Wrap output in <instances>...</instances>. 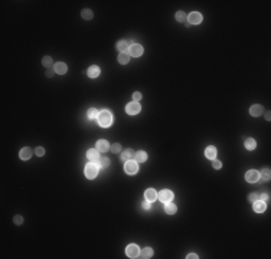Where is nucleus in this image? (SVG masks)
<instances>
[{
	"label": "nucleus",
	"mask_w": 271,
	"mask_h": 259,
	"mask_svg": "<svg viewBox=\"0 0 271 259\" xmlns=\"http://www.w3.org/2000/svg\"><path fill=\"white\" fill-rule=\"evenodd\" d=\"M146 160H147V153H146V151H137V153H136V161L144 163Z\"/></svg>",
	"instance_id": "21"
},
{
	"label": "nucleus",
	"mask_w": 271,
	"mask_h": 259,
	"mask_svg": "<svg viewBox=\"0 0 271 259\" xmlns=\"http://www.w3.org/2000/svg\"><path fill=\"white\" fill-rule=\"evenodd\" d=\"M258 197L262 199V200H268V197H270V196H268V193H264V194H261V196H258Z\"/></svg>",
	"instance_id": "39"
},
{
	"label": "nucleus",
	"mask_w": 271,
	"mask_h": 259,
	"mask_svg": "<svg viewBox=\"0 0 271 259\" xmlns=\"http://www.w3.org/2000/svg\"><path fill=\"white\" fill-rule=\"evenodd\" d=\"M88 76H90V78H97V76L100 75V68H98V66L97 65H92V66H90V68H88Z\"/></svg>",
	"instance_id": "19"
},
{
	"label": "nucleus",
	"mask_w": 271,
	"mask_h": 259,
	"mask_svg": "<svg viewBox=\"0 0 271 259\" xmlns=\"http://www.w3.org/2000/svg\"><path fill=\"white\" fill-rule=\"evenodd\" d=\"M19 155H20V158H22V160H29V158L32 157V150H30L29 147H25V148H22V150H20Z\"/></svg>",
	"instance_id": "16"
},
{
	"label": "nucleus",
	"mask_w": 271,
	"mask_h": 259,
	"mask_svg": "<svg viewBox=\"0 0 271 259\" xmlns=\"http://www.w3.org/2000/svg\"><path fill=\"white\" fill-rule=\"evenodd\" d=\"M270 117H271V114H270V111H267V112H265V120H267V121H270V120H271V118H270Z\"/></svg>",
	"instance_id": "41"
},
{
	"label": "nucleus",
	"mask_w": 271,
	"mask_h": 259,
	"mask_svg": "<svg viewBox=\"0 0 271 259\" xmlns=\"http://www.w3.org/2000/svg\"><path fill=\"white\" fill-rule=\"evenodd\" d=\"M176 20H177V22H185V20H186V14H185V12L179 10V12L176 13Z\"/></svg>",
	"instance_id": "28"
},
{
	"label": "nucleus",
	"mask_w": 271,
	"mask_h": 259,
	"mask_svg": "<svg viewBox=\"0 0 271 259\" xmlns=\"http://www.w3.org/2000/svg\"><path fill=\"white\" fill-rule=\"evenodd\" d=\"M67 71H68L67 63H64V62H56V63H55V72H56V74L64 75V74H67Z\"/></svg>",
	"instance_id": "14"
},
{
	"label": "nucleus",
	"mask_w": 271,
	"mask_h": 259,
	"mask_svg": "<svg viewBox=\"0 0 271 259\" xmlns=\"http://www.w3.org/2000/svg\"><path fill=\"white\" fill-rule=\"evenodd\" d=\"M141 206L144 210H150V202H147V200H144V202L141 203Z\"/></svg>",
	"instance_id": "36"
},
{
	"label": "nucleus",
	"mask_w": 271,
	"mask_h": 259,
	"mask_svg": "<svg viewBox=\"0 0 271 259\" xmlns=\"http://www.w3.org/2000/svg\"><path fill=\"white\" fill-rule=\"evenodd\" d=\"M42 63L46 68H49V66H52V58L51 56H43V59H42Z\"/></svg>",
	"instance_id": "30"
},
{
	"label": "nucleus",
	"mask_w": 271,
	"mask_h": 259,
	"mask_svg": "<svg viewBox=\"0 0 271 259\" xmlns=\"http://www.w3.org/2000/svg\"><path fill=\"white\" fill-rule=\"evenodd\" d=\"M137 170H138V166L136 164V161L134 160L126 161V164H124V171H126L127 174H136Z\"/></svg>",
	"instance_id": "3"
},
{
	"label": "nucleus",
	"mask_w": 271,
	"mask_h": 259,
	"mask_svg": "<svg viewBox=\"0 0 271 259\" xmlns=\"http://www.w3.org/2000/svg\"><path fill=\"white\" fill-rule=\"evenodd\" d=\"M140 109H141V107H140V104L138 102H130L127 107H126V111H127V114H130V115H136V114L140 112Z\"/></svg>",
	"instance_id": "5"
},
{
	"label": "nucleus",
	"mask_w": 271,
	"mask_h": 259,
	"mask_svg": "<svg viewBox=\"0 0 271 259\" xmlns=\"http://www.w3.org/2000/svg\"><path fill=\"white\" fill-rule=\"evenodd\" d=\"M159 199H160L163 203L172 202V200H173V192H170V190H162L160 194H159Z\"/></svg>",
	"instance_id": "7"
},
{
	"label": "nucleus",
	"mask_w": 271,
	"mask_h": 259,
	"mask_svg": "<svg viewBox=\"0 0 271 259\" xmlns=\"http://www.w3.org/2000/svg\"><path fill=\"white\" fill-rule=\"evenodd\" d=\"M205 155H206L208 158H211V160H215V158H216V147L209 146L205 150Z\"/></svg>",
	"instance_id": "15"
},
{
	"label": "nucleus",
	"mask_w": 271,
	"mask_h": 259,
	"mask_svg": "<svg viewBox=\"0 0 271 259\" xmlns=\"http://www.w3.org/2000/svg\"><path fill=\"white\" fill-rule=\"evenodd\" d=\"M13 222L16 223V225H22V223H23V217L19 216V215H16V216L13 217Z\"/></svg>",
	"instance_id": "34"
},
{
	"label": "nucleus",
	"mask_w": 271,
	"mask_h": 259,
	"mask_svg": "<svg viewBox=\"0 0 271 259\" xmlns=\"http://www.w3.org/2000/svg\"><path fill=\"white\" fill-rule=\"evenodd\" d=\"M144 199L147 200V202H154L157 199V193H156V190L154 189H147L146 192H144Z\"/></svg>",
	"instance_id": "11"
},
{
	"label": "nucleus",
	"mask_w": 271,
	"mask_h": 259,
	"mask_svg": "<svg viewBox=\"0 0 271 259\" xmlns=\"http://www.w3.org/2000/svg\"><path fill=\"white\" fill-rule=\"evenodd\" d=\"M81 14H82V17H84V19H87V20L92 19V16H94V14H92V12H91L90 9H84Z\"/></svg>",
	"instance_id": "26"
},
{
	"label": "nucleus",
	"mask_w": 271,
	"mask_h": 259,
	"mask_svg": "<svg viewBox=\"0 0 271 259\" xmlns=\"http://www.w3.org/2000/svg\"><path fill=\"white\" fill-rule=\"evenodd\" d=\"M196 258H198V256H196L195 253H189V255H188V259H196Z\"/></svg>",
	"instance_id": "40"
},
{
	"label": "nucleus",
	"mask_w": 271,
	"mask_h": 259,
	"mask_svg": "<svg viewBox=\"0 0 271 259\" xmlns=\"http://www.w3.org/2000/svg\"><path fill=\"white\" fill-rule=\"evenodd\" d=\"M87 115H88V118H90V120H94V118L98 117V111H97L95 108H91L90 111H88V114H87Z\"/></svg>",
	"instance_id": "29"
},
{
	"label": "nucleus",
	"mask_w": 271,
	"mask_h": 259,
	"mask_svg": "<svg viewBox=\"0 0 271 259\" xmlns=\"http://www.w3.org/2000/svg\"><path fill=\"white\" fill-rule=\"evenodd\" d=\"M98 124H100L101 127H110L111 124H113V114L110 112V111H107V109H104V111H101V112H98Z\"/></svg>",
	"instance_id": "1"
},
{
	"label": "nucleus",
	"mask_w": 271,
	"mask_h": 259,
	"mask_svg": "<svg viewBox=\"0 0 271 259\" xmlns=\"http://www.w3.org/2000/svg\"><path fill=\"white\" fill-rule=\"evenodd\" d=\"M87 157H88L92 163H94V161H98L100 160V151L97 150V148H91V150L87 151Z\"/></svg>",
	"instance_id": "12"
},
{
	"label": "nucleus",
	"mask_w": 271,
	"mask_h": 259,
	"mask_svg": "<svg viewBox=\"0 0 271 259\" xmlns=\"http://www.w3.org/2000/svg\"><path fill=\"white\" fill-rule=\"evenodd\" d=\"M100 167H103V169H107V167H108L110 166V158H107V157H103V158H101L100 160Z\"/></svg>",
	"instance_id": "27"
},
{
	"label": "nucleus",
	"mask_w": 271,
	"mask_h": 259,
	"mask_svg": "<svg viewBox=\"0 0 271 259\" xmlns=\"http://www.w3.org/2000/svg\"><path fill=\"white\" fill-rule=\"evenodd\" d=\"M153 256V249L152 248H144V249L140 250V255H138V258H144V259H149Z\"/></svg>",
	"instance_id": "20"
},
{
	"label": "nucleus",
	"mask_w": 271,
	"mask_h": 259,
	"mask_svg": "<svg viewBox=\"0 0 271 259\" xmlns=\"http://www.w3.org/2000/svg\"><path fill=\"white\" fill-rule=\"evenodd\" d=\"M265 202L264 200H257V202H254V210L258 213H262L265 210Z\"/></svg>",
	"instance_id": "18"
},
{
	"label": "nucleus",
	"mask_w": 271,
	"mask_h": 259,
	"mask_svg": "<svg viewBox=\"0 0 271 259\" xmlns=\"http://www.w3.org/2000/svg\"><path fill=\"white\" fill-rule=\"evenodd\" d=\"M108 148H110V146L105 140H98V141H97V150L100 151V153H105Z\"/></svg>",
	"instance_id": "17"
},
{
	"label": "nucleus",
	"mask_w": 271,
	"mask_h": 259,
	"mask_svg": "<svg viewBox=\"0 0 271 259\" xmlns=\"http://www.w3.org/2000/svg\"><path fill=\"white\" fill-rule=\"evenodd\" d=\"M111 151H113V153H120V151H121V146H120L118 143H115V144L111 146Z\"/></svg>",
	"instance_id": "32"
},
{
	"label": "nucleus",
	"mask_w": 271,
	"mask_h": 259,
	"mask_svg": "<svg viewBox=\"0 0 271 259\" xmlns=\"http://www.w3.org/2000/svg\"><path fill=\"white\" fill-rule=\"evenodd\" d=\"M98 169H100V166L95 164V163H90V164H87L85 167V176L88 179H95L97 174H98Z\"/></svg>",
	"instance_id": "2"
},
{
	"label": "nucleus",
	"mask_w": 271,
	"mask_h": 259,
	"mask_svg": "<svg viewBox=\"0 0 271 259\" xmlns=\"http://www.w3.org/2000/svg\"><path fill=\"white\" fill-rule=\"evenodd\" d=\"M212 166H214V169H221V161H218V160H214L212 161Z\"/></svg>",
	"instance_id": "37"
},
{
	"label": "nucleus",
	"mask_w": 271,
	"mask_h": 259,
	"mask_svg": "<svg viewBox=\"0 0 271 259\" xmlns=\"http://www.w3.org/2000/svg\"><path fill=\"white\" fill-rule=\"evenodd\" d=\"M133 98H134V101L137 102L138 99H141V94H140V92H134V94H133Z\"/></svg>",
	"instance_id": "38"
},
{
	"label": "nucleus",
	"mask_w": 271,
	"mask_h": 259,
	"mask_svg": "<svg viewBox=\"0 0 271 259\" xmlns=\"http://www.w3.org/2000/svg\"><path fill=\"white\" fill-rule=\"evenodd\" d=\"M129 61H130V55H129V53H127V52H120V55H118V62H120V63L126 65Z\"/></svg>",
	"instance_id": "22"
},
{
	"label": "nucleus",
	"mask_w": 271,
	"mask_h": 259,
	"mask_svg": "<svg viewBox=\"0 0 271 259\" xmlns=\"http://www.w3.org/2000/svg\"><path fill=\"white\" fill-rule=\"evenodd\" d=\"M126 253L129 258H138V255H140V249H138L137 245H129L127 246V249H126Z\"/></svg>",
	"instance_id": "6"
},
{
	"label": "nucleus",
	"mask_w": 271,
	"mask_h": 259,
	"mask_svg": "<svg viewBox=\"0 0 271 259\" xmlns=\"http://www.w3.org/2000/svg\"><path fill=\"white\" fill-rule=\"evenodd\" d=\"M129 43L126 42V40H120V42H117V49H118L120 52H129Z\"/></svg>",
	"instance_id": "24"
},
{
	"label": "nucleus",
	"mask_w": 271,
	"mask_h": 259,
	"mask_svg": "<svg viewBox=\"0 0 271 259\" xmlns=\"http://www.w3.org/2000/svg\"><path fill=\"white\" fill-rule=\"evenodd\" d=\"M255 147H257L255 140H252V138H247V140H245V148H247V150H254Z\"/></svg>",
	"instance_id": "25"
},
{
	"label": "nucleus",
	"mask_w": 271,
	"mask_h": 259,
	"mask_svg": "<svg viewBox=\"0 0 271 259\" xmlns=\"http://www.w3.org/2000/svg\"><path fill=\"white\" fill-rule=\"evenodd\" d=\"M248 200H250L251 203L257 202V200H258V194H257V193H251V194H248Z\"/></svg>",
	"instance_id": "33"
},
{
	"label": "nucleus",
	"mask_w": 271,
	"mask_h": 259,
	"mask_svg": "<svg viewBox=\"0 0 271 259\" xmlns=\"http://www.w3.org/2000/svg\"><path fill=\"white\" fill-rule=\"evenodd\" d=\"M35 154H36V155H39V157H42V155L45 154V150H43L42 147H38V148L35 150Z\"/></svg>",
	"instance_id": "35"
},
{
	"label": "nucleus",
	"mask_w": 271,
	"mask_h": 259,
	"mask_svg": "<svg viewBox=\"0 0 271 259\" xmlns=\"http://www.w3.org/2000/svg\"><path fill=\"white\" fill-rule=\"evenodd\" d=\"M245 179H247V181H250V183H255V181L260 180V173H258L257 170H250V171H247V174H245Z\"/></svg>",
	"instance_id": "8"
},
{
	"label": "nucleus",
	"mask_w": 271,
	"mask_h": 259,
	"mask_svg": "<svg viewBox=\"0 0 271 259\" xmlns=\"http://www.w3.org/2000/svg\"><path fill=\"white\" fill-rule=\"evenodd\" d=\"M165 210H166V213H169V215H173V213H176L177 207H176V204H173L172 202H169V203H166Z\"/></svg>",
	"instance_id": "23"
},
{
	"label": "nucleus",
	"mask_w": 271,
	"mask_h": 259,
	"mask_svg": "<svg viewBox=\"0 0 271 259\" xmlns=\"http://www.w3.org/2000/svg\"><path fill=\"white\" fill-rule=\"evenodd\" d=\"M134 157H136V153H134V150H131V148H127L124 153H121V160L123 161L133 160Z\"/></svg>",
	"instance_id": "13"
},
{
	"label": "nucleus",
	"mask_w": 271,
	"mask_h": 259,
	"mask_svg": "<svg viewBox=\"0 0 271 259\" xmlns=\"http://www.w3.org/2000/svg\"><path fill=\"white\" fill-rule=\"evenodd\" d=\"M270 174H271L270 169H264L261 171V176H262V179H264V180H270Z\"/></svg>",
	"instance_id": "31"
},
{
	"label": "nucleus",
	"mask_w": 271,
	"mask_h": 259,
	"mask_svg": "<svg viewBox=\"0 0 271 259\" xmlns=\"http://www.w3.org/2000/svg\"><path fill=\"white\" fill-rule=\"evenodd\" d=\"M52 75H53V71H48V72H46V76H48V78H51Z\"/></svg>",
	"instance_id": "42"
},
{
	"label": "nucleus",
	"mask_w": 271,
	"mask_h": 259,
	"mask_svg": "<svg viewBox=\"0 0 271 259\" xmlns=\"http://www.w3.org/2000/svg\"><path fill=\"white\" fill-rule=\"evenodd\" d=\"M262 112H264V108L260 104H255V105H252L251 108H250V114H251L252 117H260V115H262Z\"/></svg>",
	"instance_id": "10"
},
{
	"label": "nucleus",
	"mask_w": 271,
	"mask_h": 259,
	"mask_svg": "<svg viewBox=\"0 0 271 259\" xmlns=\"http://www.w3.org/2000/svg\"><path fill=\"white\" fill-rule=\"evenodd\" d=\"M188 20H189L190 25H199L202 22V14L198 13V12H192V13L188 16Z\"/></svg>",
	"instance_id": "9"
},
{
	"label": "nucleus",
	"mask_w": 271,
	"mask_h": 259,
	"mask_svg": "<svg viewBox=\"0 0 271 259\" xmlns=\"http://www.w3.org/2000/svg\"><path fill=\"white\" fill-rule=\"evenodd\" d=\"M129 55L134 58H138L143 55V46L141 45H138V43H133L131 46L129 48Z\"/></svg>",
	"instance_id": "4"
}]
</instances>
